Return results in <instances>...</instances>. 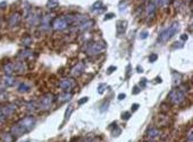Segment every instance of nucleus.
Here are the masks:
<instances>
[{
  "mask_svg": "<svg viewBox=\"0 0 193 142\" xmlns=\"http://www.w3.org/2000/svg\"><path fill=\"white\" fill-rule=\"evenodd\" d=\"M34 125H35V119L33 116H26L22 120H19L18 122H16L15 124L10 128L9 133L16 139V138H19L25 133L32 131Z\"/></svg>",
  "mask_w": 193,
  "mask_h": 142,
  "instance_id": "obj_1",
  "label": "nucleus"
},
{
  "mask_svg": "<svg viewBox=\"0 0 193 142\" xmlns=\"http://www.w3.org/2000/svg\"><path fill=\"white\" fill-rule=\"evenodd\" d=\"M178 31H179V24H178L177 21L173 23L169 27L165 28L163 32L159 34V38H158V40H159V42H161V43L168 42V41L171 40L173 36L177 34Z\"/></svg>",
  "mask_w": 193,
  "mask_h": 142,
  "instance_id": "obj_2",
  "label": "nucleus"
},
{
  "mask_svg": "<svg viewBox=\"0 0 193 142\" xmlns=\"http://www.w3.org/2000/svg\"><path fill=\"white\" fill-rule=\"evenodd\" d=\"M168 99L174 105H179L185 100V92L178 88L171 89L168 94Z\"/></svg>",
  "mask_w": 193,
  "mask_h": 142,
  "instance_id": "obj_3",
  "label": "nucleus"
},
{
  "mask_svg": "<svg viewBox=\"0 0 193 142\" xmlns=\"http://www.w3.org/2000/svg\"><path fill=\"white\" fill-rule=\"evenodd\" d=\"M53 100H55L53 94H51V92L45 94L43 96L40 97L39 104H37V108H39L40 111H43V112H45V111H48V109H50Z\"/></svg>",
  "mask_w": 193,
  "mask_h": 142,
  "instance_id": "obj_4",
  "label": "nucleus"
},
{
  "mask_svg": "<svg viewBox=\"0 0 193 142\" xmlns=\"http://www.w3.org/2000/svg\"><path fill=\"white\" fill-rule=\"evenodd\" d=\"M106 49V43L104 42H94V43H89L86 49H85V53L88 55H97L100 52Z\"/></svg>",
  "mask_w": 193,
  "mask_h": 142,
  "instance_id": "obj_5",
  "label": "nucleus"
},
{
  "mask_svg": "<svg viewBox=\"0 0 193 142\" xmlns=\"http://www.w3.org/2000/svg\"><path fill=\"white\" fill-rule=\"evenodd\" d=\"M67 27H68V24H67V21L64 16L57 17V18L53 21V23H52V28L56 29V31H64V29H66Z\"/></svg>",
  "mask_w": 193,
  "mask_h": 142,
  "instance_id": "obj_6",
  "label": "nucleus"
},
{
  "mask_svg": "<svg viewBox=\"0 0 193 142\" xmlns=\"http://www.w3.org/2000/svg\"><path fill=\"white\" fill-rule=\"evenodd\" d=\"M26 21H27V24L30 25V26H35L37 25L40 21H41V17H40V14H39V11H33V10H31L29 16L26 17Z\"/></svg>",
  "mask_w": 193,
  "mask_h": 142,
  "instance_id": "obj_7",
  "label": "nucleus"
},
{
  "mask_svg": "<svg viewBox=\"0 0 193 142\" xmlns=\"http://www.w3.org/2000/svg\"><path fill=\"white\" fill-rule=\"evenodd\" d=\"M75 85H76V82L73 78H64L59 81V87L64 90H69V89L74 88Z\"/></svg>",
  "mask_w": 193,
  "mask_h": 142,
  "instance_id": "obj_8",
  "label": "nucleus"
},
{
  "mask_svg": "<svg viewBox=\"0 0 193 142\" xmlns=\"http://www.w3.org/2000/svg\"><path fill=\"white\" fill-rule=\"evenodd\" d=\"M85 70V64L84 62H77L74 67L71 69V75L73 77H80Z\"/></svg>",
  "mask_w": 193,
  "mask_h": 142,
  "instance_id": "obj_9",
  "label": "nucleus"
},
{
  "mask_svg": "<svg viewBox=\"0 0 193 142\" xmlns=\"http://www.w3.org/2000/svg\"><path fill=\"white\" fill-rule=\"evenodd\" d=\"M19 21H21V15H19V13H14V14L10 15L9 18H8V26L9 27H15V26H17L19 24Z\"/></svg>",
  "mask_w": 193,
  "mask_h": 142,
  "instance_id": "obj_10",
  "label": "nucleus"
},
{
  "mask_svg": "<svg viewBox=\"0 0 193 142\" xmlns=\"http://www.w3.org/2000/svg\"><path fill=\"white\" fill-rule=\"evenodd\" d=\"M50 19H51V16L50 15H45V17H42L41 21H40V28L42 29V31L50 29Z\"/></svg>",
  "mask_w": 193,
  "mask_h": 142,
  "instance_id": "obj_11",
  "label": "nucleus"
},
{
  "mask_svg": "<svg viewBox=\"0 0 193 142\" xmlns=\"http://www.w3.org/2000/svg\"><path fill=\"white\" fill-rule=\"evenodd\" d=\"M156 10L157 8L156 6L153 5V2L151 1V2H149L148 6H147V8H145V11H147V16L148 17H155V15H156Z\"/></svg>",
  "mask_w": 193,
  "mask_h": 142,
  "instance_id": "obj_12",
  "label": "nucleus"
},
{
  "mask_svg": "<svg viewBox=\"0 0 193 142\" xmlns=\"http://www.w3.org/2000/svg\"><path fill=\"white\" fill-rule=\"evenodd\" d=\"M72 96H73V94L72 92H63V94H60L59 96L57 97V100H58V103H66L68 100L72 99Z\"/></svg>",
  "mask_w": 193,
  "mask_h": 142,
  "instance_id": "obj_13",
  "label": "nucleus"
},
{
  "mask_svg": "<svg viewBox=\"0 0 193 142\" xmlns=\"http://www.w3.org/2000/svg\"><path fill=\"white\" fill-rule=\"evenodd\" d=\"M26 71V65L23 61H19V62H16L14 63V72H17V73H24Z\"/></svg>",
  "mask_w": 193,
  "mask_h": 142,
  "instance_id": "obj_14",
  "label": "nucleus"
},
{
  "mask_svg": "<svg viewBox=\"0 0 193 142\" xmlns=\"http://www.w3.org/2000/svg\"><path fill=\"white\" fill-rule=\"evenodd\" d=\"M160 133H161V131H160L159 129L151 128L148 132H147V136H148L149 139H156V138H158V136L160 135Z\"/></svg>",
  "mask_w": 193,
  "mask_h": 142,
  "instance_id": "obj_15",
  "label": "nucleus"
},
{
  "mask_svg": "<svg viewBox=\"0 0 193 142\" xmlns=\"http://www.w3.org/2000/svg\"><path fill=\"white\" fill-rule=\"evenodd\" d=\"M171 77H173V81H171L173 86H174V87H177V86L181 84V81H182V75H181L179 72L174 71V72L171 73Z\"/></svg>",
  "mask_w": 193,
  "mask_h": 142,
  "instance_id": "obj_16",
  "label": "nucleus"
},
{
  "mask_svg": "<svg viewBox=\"0 0 193 142\" xmlns=\"http://www.w3.org/2000/svg\"><path fill=\"white\" fill-rule=\"evenodd\" d=\"M4 72L6 73V76H12L14 73V63L13 62H8L4 65Z\"/></svg>",
  "mask_w": 193,
  "mask_h": 142,
  "instance_id": "obj_17",
  "label": "nucleus"
},
{
  "mask_svg": "<svg viewBox=\"0 0 193 142\" xmlns=\"http://www.w3.org/2000/svg\"><path fill=\"white\" fill-rule=\"evenodd\" d=\"M93 21H91V19H88V21H85L84 23H82L81 25L78 26V29L80 31H88V29H90L92 26H93Z\"/></svg>",
  "mask_w": 193,
  "mask_h": 142,
  "instance_id": "obj_18",
  "label": "nucleus"
},
{
  "mask_svg": "<svg viewBox=\"0 0 193 142\" xmlns=\"http://www.w3.org/2000/svg\"><path fill=\"white\" fill-rule=\"evenodd\" d=\"M17 90H18V92H22V94L29 92L31 90V86L26 82H21L17 87Z\"/></svg>",
  "mask_w": 193,
  "mask_h": 142,
  "instance_id": "obj_19",
  "label": "nucleus"
},
{
  "mask_svg": "<svg viewBox=\"0 0 193 142\" xmlns=\"http://www.w3.org/2000/svg\"><path fill=\"white\" fill-rule=\"evenodd\" d=\"M126 29V21H119L117 23V33L118 34H123Z\"/></svg>",
  "mask_w": 193,
  "mask_h": 142,
  "instance_id": "obj_20",
  "label": "nucleus"
},
{
  "mask_svg": "<svg viewBox=\"0 0 193 142\" xmlns=\"http://www.w3.org/2000/svg\"><path fill=\"white\" fill-rule=\"evenodd\" d=\"M31 55H32V51L29 50V49H25V50H23L22 52L18 54V58L22 59V60H25V59L30 58Z\"/></svg>",
  "mask_w": 193,
  "mask_h": 142,
  "instance_id": "obj_21",
  "label": "nucleus"
},
{
  "mask_svg": "<svg viewBox=\"0 0 193 142\" xmlns=\"http://www.w3.org/2000/svg\"><path fill=\"white\" fill-rule=\"evenodd\" d=\"M58 6H59L58 0H49L48 4H47V8H48L49 10H53V9H56Z\"/></svg>",
  "mask_w": 193,
  "mask_h": 142,
  "instance_id": "obj_22",
  "label": "nucleus"
},
{
  "mask_svg": "<svg viewBox=\"0 0 193 142\" xmlns=\"http://www.w3.org/2000/svg\"><path fill=\"white\" fill-rule=\"evenodd\" d=\"M15 84V79L13 78L12 76H6L5 79H4V85L6 86V87H10V86H13Z\"/></svg>",
  "mask_w": 193,
  "mask_h": 142,
  "instance_id": "obj_23",
  "label": "nucleus"
},
{
  "mask_svg": "<svg viewBox=\"0 0 193 142\" xmlns=\"http://www.w3.org/2000/svg\"><path fill=\"white\" fill-rule=\"evenodd\" d=\"M104 9H106V8L102 7V2H101V1H97L96 4L93 5V11H94V13H100V11H102Z\"/></svg>",
  "mask_w": 193,
  "mask_h": 142,
  "instance_id": "obj_24",
  "label": "nucleus"
},
{
  "mask_svg": "<svg viewBox=\"0 0 193 142\" xmlns=\"http://www.w3.org/2000/svg\"><path fill=\"white\" fill-rule=\"evenodd\" d=\"M1 139H2V142H14V140H15V138L10 133H4Z\"/></svg>",
  "mask_w": 193,
  "mask_h": 142,
  "instance_id": "obj_25",
  "label": "nucleus"
},
{
  "mask_svg": "<svg viewBox=\"0 0 193 142\" xmlns=\"http://www.w3.org/2000/svg\"><path fill=\"white\" fill-rule=\"evenodd\" d=\"M32 42H33V40H32L31 36H25L22 40V44L24 46H26V48H29L31 44H32Z\"/></svg>",
  "mask_w": 193,
  "mask_h": 142,
  "instance_id": "obj_26",
  "label": "nucleus"
},
{
  "mask_svg": "<svg viewBox=\"0 0 193 142\" xmlns=\"http://www.w3.org/2000/svg\"><path fill=\"white\" fill-rule=\"evenodd\" d=\"M26 107H27V109H29V111H32V112H33V111H35V109H37V105L34 103V102H30V103H27V104H26Z\"/></svg>",
  "mask_w": 193,
  "mask_h": 142,
  "instance_id": "obj_27",
  "label": "nucleus"
},
{
  "mask_svg": "<svg viewBox=\"0 0 193 142\" xmlns=\"http://www.w3.org/2000/svg\"><path fill=\"white\" fill-rule=\"evenodd\" d=\"M73 109H74V106H72V105L66 109V113H65V122L69 119V116H71V114L73 112Z\"/></svg>",
  "mask_w": 193,
  "mask_h": 142,
  "instance_id": "obj_28",
  "label": "nucleus"
},
{
  "mask_svg": "<svg viewBox=\"0 0 193 142\" xmlns=\"http://www.w3.org/2000/svg\"><path fill=\"white\" fill-rule=\"evenodd\" d=\"M131 116H132L131 112H124V113H122V120L127 121V120H130V119H131Z\"/></svg>",
  "mask_w": 193,
  "mask_h": 142,
  "instance_id": "obj_29",
  "label": "nucleus"
},
{
  "mask_svg": "<svg viewBox=\"0 0 193 142\" xmlns=\"http://www.w3.org/2000/svg\"><path fill=\"white\" fill-rule=\"evenodd\" d=\"M106 88H107V85H106V84H100V85L98 86V92H99V94H104V92L106 90Z\"/></svg>",
  "mask_w": 193,
  "mask_h": 142,
  "instance_id": "obj_30",
  "label": "nucleus"
},
{
  "mask_svg": "<svg viewBox=\"0 0 193 142\" xmlns=\"http://www.w3.org/2000/svg\"><path fill=\"white\" fill-rule=\"evenodd\" d=\"M115 130H112V136H118L119 134H120V132H122V130L119 128H117V126H115Z\"/></svg>",
  "mask_w": 193,
  "mask_h": 142,
  "instance_id": "obj_31",
  "label": "nucleus"
},
{
  "mask_svg": "<svg viewBox=\"0 0 193 142\" xmlns=\"http://www.w3.org/2000/svg\"><path fill=\"white\" fill-rule=\"evenodd\" d=\"M169 4H171V0H160V7H168Z\"/></svg>",
  "mask_w": 193,
  "mask_h": 142,
  "instance_id": "obj_32",
  "label": "nucleus"
},
{
  "mask_svg": "<svg viewBox=\"0 0 193 142\" xmlns=\"http://www.w3.org/2000/svg\"><path fill=\"white\" fill-rule=\"evenodd\" d=\"M108 106H109V100H107L104 104H102V106H101V108H100V112H101V113L106 112V111L108 109Z\"/></svg>",
  "mask_w": 193,
  "mask_h": 142,
  "instance_id": "obj_33",
  "label": "nucleus"
},
{
  "mask_svg": "<svg viewBox=\"0 0 193 142\" xmlns=\"http://www.w3.org/2000/svg\"><path fill=\"white\" fill-rule=\"evenodd\" d=\"M157 59H158V55H157L156 53H152V54H150L149 55V61L152 63V62H156Z\"/></svg>",
  "mask_w": 193,
  "mask_h": 142,
  "instance_id": "obj_34",
  "label": "nucleus"
},
{
  "mask_svg": "<svg viewBox=\"0 0 193 142\" xmlns=\"http://www.w3.org/2000/svg\"><path fill=\"white\" fill-rule=\"evenodd\" d=\"M147 82H148V80H147V79L145 78H142L141 79V81H140V88H144V87H145V86H147Z\"/></svg>",
  "mask_w": 193,
  "mask_h": 142,
  "instance_id": "obj_35",
  "label": "nucleus"
},
{
  "mask_svg": "<svg viewBox=\"0 0 193 142\" xmlns=\"http://www.w3.org/2000/svg\"><path fill=\"white\" fill-rule=\"evenodd\" d=\"M88 100H89V97H83L82 99H80L78 102H77V104H78V105H83V104L86 103Z\"/></svg>",
  "mask_w": 193,
  "mask_h": 142,
  "instance_id": "obj_36",
  "label": "nucleus"
},
{
  "mask_svg": "<svg viewBox=\"0 0 193 142\" xmlns=\"http://www.w3.org/2000/svg\"><path fill=\"white\" fill-rule=\"evenodd\" d=\"M112 17H115V14L114 13H109L104 16V21H108V19H112Z\"/></svg>",
  "mask_w": 193,
  "mask_h": 142,
  "instance_id": "obj_37",
  "label": "nucleus"
},
{
  "mask_svg": "<svg viewBox=\"0 0 193 142\" xmlns=\"http://www.w3.org/2000/svg\"><path fill=\"white\" fill-rule=\"evenodd\" d=\"M147 37H148V32H147V31L142 32L141 34H140V38H141V40H145Z\"/></svg>",
  "mask_w": 193,
  "mask_h": 142,
  "instance_id": "obj_38",
  "label": "nucleus"
},
{
  "mask_svg": "<svg viewBox=\"0 0 193 142\" xmlns=\"http://www.w3.org/2000/svg\"><path fill=\"white\" fill-rule=\"evenodd\" d=\"M116 69H117L116 67L112 65V67H109V68H108V70H107V73H108V75H110V73H112V72L116 70Z\"/></svg>",
  "mask_w": 193,
  "mask_h": 142,
  "instance_id": "obj_39",
  "label": "nucleus"
},
{
  "mask_svg": "<svg viewBox=\"0 0 193 142\" xmlns=\"http://www.w3.org/2000/svg\"><path fill=\"white\" fill-rule=\"evenodd\" d=\"M133 89H134V90L132 92V94H133V95H136V94H139V92H141V89L139 88V86H135Z\"/></svg>",
  "mask_w": 193,
  "mask_h": 142,
  "instance_id": "obj_40",
  "label": "nucleus"
},
{
  "mask_svg": "<svg viewBox=\"0 0 193 142\" xmlns=\"http://www.w3.org/2000/svg\"><path fill=\"white\" fill-rule=\"evenodd\" d=\"M187 142H192V130H190V132L187 134Z\"/></svg>",
  "mask_w": 193,
  "mask_h": 142,
  "instance_id": "obj_41",
  "label": "nucleus"
},
{
  "mask_svg": "<svg viewBox=\"0 0 193 142\" xmlns=\"http://www.w3.org/2000/svg\"><path fill=\"white\" fill-rule=\"evenodd\" d=\"M139 104H133L132 105V112H135V111H138V108H139Z\"/></svg>",
  "mask_w": 193,
  "mask_h": 142,
  "instance_id": "obj_42",
  "label": "nucleus"
},
{
  "mask_svg": "<svg viewBox=\"0 0 193 142\" xmlns=\"http://www.w3.org/2000/svg\"><path fill=\"white\" fill-rule=\"evenodd\" d=\"M6 117H5V115L2 113V109H1V107H0V121H4Z\"/></svg>",
  "mask_w": 193,
  "mask_h": 142,
  "instance_id": "obj_43",
  "label": "nucleus"
},
{
  "mask_svg": "<svg viewBox=\"0 0 193 142\" xmlns=\"http://www.w3.org/2000/svg\"><path fill=\"white\" fill-rule=\"evenodd\" d=\"M125 97H126V95H125V94H119V95H118V99L119 100L125 99Z\"/></svg>",
  "mask_w": 193,
  "mask_h": 142,
  "instance_id": "obj_44",
  "label": "nucleus"
},
{
  "mask_svg": "<svg viewBox=\"0 0 193 142\" xmlns=\"http://www.w3.org/2000/svg\"><path fill=\"white\" fill-rule=\"evenodd\" d=\"M187 37H189V36L186 35V34H183V35L181 36V40H182V41H186V40H187Z\"/></svg>",
  "mask_w": 193,
  "mask_h": 142,
  "instance_id": "obj_45",
  "label": "nucleus"
},
{
  "mask_svg": "<svg viewBox=\"0 0 193 142\" xmlns=\"http://www.w3.org/2000/svg\"><path fill=\"white\" fill-rule=\"evenodd\" d=\"M136 70H138V72H143V69H142V67H140V65H138Z\"/></svg>",
  "mask_w": 193,
  "mask_h": 142,
  "instance_id": "obj_46",
  "label": "nucleus"
},
{
  "mask_svg": "<svg viewBox=\"0 0 193 142\" xmlns=\"http://www.w3.org/2000/svg\"><path fill=\"white\" fill-rule=\"evenodd\" d=\"M1 7H6V2H5V1H2V2L0 4V9H1Z\"/></svg>",
  "mask_w": 193,
  "mask_h": 142,
  "instance_id": "obj_47",
  "label": "nucleus"
},
{
  "mask_svg": "<svg viewBox=\"0 0 193 142\" xmlns=\"http://www.w3.org/2000/svg\"><path fill=\"white\" fill-rule=\"evenodd\" d=\"M156 82H161V78H157L156 79Z\"/></svg>",
  "mask_w": 193,
  "mask_h": 142,
  "instance_id": "obj_48",
  "label": "nucleus"
},
{
  "mask_svg": "<svg viewBox=\"0 0 193 142\" xmlns=\"http://www.w3.org/2000/svg\"><path fill=\"white\" fill-rule=\"evenodd\" d=\"M24 142H30V140H25Z\"/></svg>",
  "mask_w": 193,
  "mask_h": 142,
  "instance_id": "obj_49",
  "label": "nucleus"
},
{
  "mask_svg": "<svg viewBox=\"0 0 193 142\" xmlns=\"http://www.w3.org/2000/svg\"><path fill=\"white\" fill-rule=\"evenodd\" d=\"M1 92H2V89H1V88H0V94H1Z\"/></svg>",
  "mask_w": 193,
  "mask_h": 142,
  "instance_id": "obj_50",
  "label": "nucleus"
},
{
  "mask_svg": "<svg viewBox=\"0 0 193 142\" xmlns=\"http://www.w3.org/2000/svg\"><path fill=\"white\" fill-rule=\"evenodd\" d=\"M147 1H150V0H147ZM151 1H153V0H151Z\"/></svg>",
  "mask_w": 193,
  "mask_h": 142,
  "instance_id": "obj_51",
  "label": "nucleus"
},
{
  "mask_svg": "<svg viewBox=\"0 0 193 142\" xmlns=\"http://www.w3.org/2000/svg\"><path fill=\"white\" fill-rule=\"evenodd\" d=\"M149 142H155V141H149Z\"/></svg>",
  "mask_w": 193,
  "mask_h": 142,
  "instance_id": "obj_52",
  "label": "nucleus"
}]
</instances>
